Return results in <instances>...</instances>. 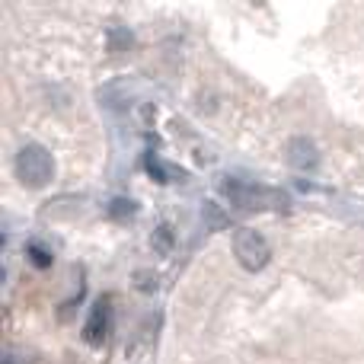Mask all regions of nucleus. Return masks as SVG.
I'll use <instances>...</instances> for the list:
<instances>
[{
	"label": "nucleus",
	"instance_id": "nucleus-5",
	"mask_svg": "<svg viewBox=\"0 0 364 364\" xmlns=\"http://www.w3.org/2000/svg\"><path fill=\"white\" fill-rule=\"evenodd\" d=\"M109 320H112L109 301H100L93 310H90V320H87V326H83V339H87L90 346H102L109 336Z\"/></svg>",
	"mask_w": 364,
	"mask_h": 364
},
{
	"label": "nucleus",
	"instance_id": "nucleus-8",
	"mask_svg": "<svg viewBox=\"0 0 364 364\" xmlns=\"http://www.w3.org/2000/svg\"><path fill=\"white\" fill-rule=\"evenodd\" d=\"M132 45H134V38H132V32H128V29H112V32H109V48H112V51L132 48Z\"/></svg>",
	"mask_w": 364,
	"mask_h": 364
},
{
	"label": "nucleus",
	"instance_id": "nucleus-2",
	"mask_svg": "<svg viewBox=\"0 0 364 364\" xmlns=\"http://www.w3.org/2000/svg\"><path fill=\"white\" fill-rule=\"evenodd\" d=\"M233 256H237V262L243 265L246 272H262L272 259V250L259 230L240 227V230L233 233Z\"/></svg>",
	"mask_w": 364,
	"mask_h": 364
},
{
	"label": "nucleus",
	"instance_id": "nucleus-9",
	"mask_svg": "<svg viewBox=\"0 0 364 364\" xmlns=\"http://www.w3.org/2000/svg\"><path fill=\"white\" fill-rule=\"evenodd\" d=\"M29 259H32V262L38 265V269H48V265H51V256H48V252L42 250V246H36V243L29 246Z\"/></svg>",
	"mask_w": 364,
	"mask_h": 364
},
{
	"label": "nucleus",
	"instance_id": "nucleus-6",
	"mask_svg": "<svg viewBox=\"0 0 364 364\" xmlns=\"http://www.w3.org/2000/svg\"><path fill=\"white\" fill-rule=\"evenodd\" d=\"M134 211H138V205H134L132 198H115L112 205H109V214H112L115 220H132Z\"/></svg>",
	"mask_w": 364,
	"mask_h": 364
},
{
	"label": "nucleus",
	"instance_id": "nucleus-3",
	"mask_svg": "<svg viewBox=\"0 0 364 364\" xmlns=\"http://www.w3.org/2000/svg\"><path fill=\"white\" fill-rule=\"evenodd\" d=\"M220 188H224V195L230 198V205H237V208H243V211H259V208H265L269 201H265V195H262V188H250V186H243V182H237V179H224L220 182Z\"/></svg>",
	"mask_w": 364,
	"mask_h": 364
},
{
	"label": "nucleus",
	"instance_id": "nucleus-7",
	"mask_svg": "<svg viewBox=\"0 0 364 364\" xmlns=\"http://www.w3.org/2000/svg\"><path fill=\"white\" fill-rule=\"evenodd\" d=\"M151 243H154V250L164 252V256H166V252H173V230L166 224L157 227V230H154V237H151Z\"/></svg>",
	"mask_w": 364,
	"mask_h": 364
},
{
	"label": "nucleus",
	"instance_id": "nucleus-4",
	"mask_svg": "<svg viewBox=\"0 0 364 364\" xmlns=\"http://www.w3.org/2000/svg\"><path fill=\"white\" fill-rule=\"evenodd\" d=\"M288 164L294 170H304V173H314L320 166V151L310 138H291L288 141Z\"/></svg>",
	"mask_w": 364,
	"mask_h": 364
},
{
	"label": "nucleus",
	"instance_id": "nucleus-10",
	"mask_svg": "<svg viewBox=\"0 0 364 364\" xmlns=\"http://www.w3.org/2000/svg\"><path fill=\"white\" fill-rule=\"evenodd\" d=\"M147 173H151V176L157 179V182H166V179H170L164 170H160V164H157V160H151V164H147Z\"/></svg>",
	"mask_w": 364,
	"mask_h": 364
},
{
	"label": "nucleus",
	"instance_id": "nucleus-1",
	"mask_svg": "<svg viewBox=\"0 0 364 364\" xmlns=\"http://www.w3.org/2000/svg\"><path fill=\"white\" fill-rule=\"evenodd\" d=\"M16 179L26 188H45L55 179V160L42 144H26L16 154Z\"/></svg>",
	"mask_w": 364,
	"mask_h": 364
}]
</instances>
